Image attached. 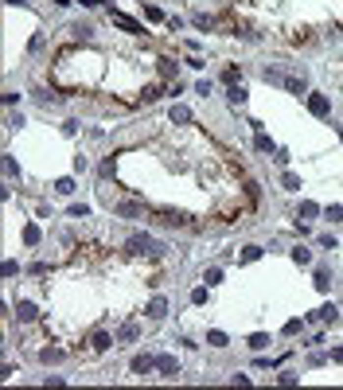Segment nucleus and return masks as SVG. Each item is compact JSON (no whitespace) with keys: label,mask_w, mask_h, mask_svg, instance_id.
Returning a JSON list of instances; mask_svg holds the SVG:
<instances>
[{"label":"nucleus","mask_w":343,"mask_h":390,"mask_svg":"<svg viewBox=\"0 0 343 390\" xmlns=\"http://www.w3.org/2000/svg\"><path fill=\"white\" fill-rule=\"evenodd\" d=\"M164 246L156 242V238H148V234H133L129 238V254H160Z\"/></svg>","instance_id":"obj_1"},{"label":"nucleus","mask_w":343,"mask_h":390,"mask_svg":"<svg viewBox=\"0 0 343 390\" xmlns=\"http://www.w3.org/2000/svg\"><path fill=\"white\" fill-rule=\"evenodd\" d=\"M156 371H160L164 379H175V375H179V363H175L172 355H160V359H156Z\"/></svg>","instance_id":"obj_2"},{"label":"nucleus","mask_w":343,"mask_h":390,"mask_svg":"<svg viewBox=\"0 0 343 390\" xmlns=\"http://www.w3.org/2000/svg\"><path fill=\"white\" fill-rule=\"evenodd\" d=\"M308 110L316 113V117H328V110H332V102H328L324 94H312V98H308Z\"/></svg>","instance_id":"obj_3"},{"label":"nucleus","mask_w":343,"mask_h":390,"mask_svg":"<svg viewBox=\"0 0 343 390\" xmlns=\"http://www.w3.org/2000/svg\"><path fill=\"white\" fill-rule=\"evenodd\" d=\"M114 215H121V219H137V215H144V207H141V203H117Z\"/></svg>","instance_id":"obj_4"},{"label":"nucleus","mask_w":343,"mask_h":390,"mask_svg":"<svg viewBox=\"0 0 343 390\" xmlns=\"http://www.w3.org/2000/svg\"><path fill=\"white\" fill-rule=\"evenodd\" d=\"M164 312H168V300H164V297H152V300H148V316H156V320H160Z\"/></svg>","instance_id":"obj_5"},{"label":"nucleus","mask_w":343,"mask_h":390,"mask_svg":"<svg viewBox=\"0 0 343 390\" xmlns=\"http://www.w3.org/2000/svg\"><path fill=\"white\" fill-rule=\"evenodd\" d=\"M133 371L137 375H148L152 371V355H133Z\"/></svg>","instance_id":"obj_6"},{"label":"nucleus","mask_w":343,"mask_h":390,"mask_svg":"<svg viewBox=\"0 0 343 390\" xmlns=\"http://www.w3.org/2000/svg\"><path fill=\"white\" fill-rule=\"evenodd\" d=\"M281 86H285L288 94H304V74H300V78H296V74H288V78L281 82Z\"/></svg>","instance_id":"obj_7"},{"label":"nucleus","mask_w":343,"mask_h":390,"mask_svg":"<svg viewBox=\"0 0 343 390\" xmlns=\"http://www.w3.org/2000/svg\"><path fill=\"white\" fill-rule=\"evenodd\" d=\"M114 24H117V28H125V31H141V24L129 20V16H114Z\"/></svg>","instance_id":"obj_8"},{"label":"nucleus","mask_w":343,"mask_h":390,"mask_svg":"<svg viewBox=\"0 0 343 390\" xmlns=\"http://www.w3.org/2000/svg\"><path fill=\"white\" fill-rule=\"evenodd\" d=\"M172 121H179V125H187V121H191V110H187V106H175V110H172Z\"/></svg>","instance_id":"obj_9"},{"label":"nucleus","mask_w":343,"mask_h":390,"mask_svg":"<svg viewBox=\"0 0 343 390\" xmlns=\"http://www.w3.org/2000/svg\"><path fill=\"white\" fill-rule=\"evenodd\" d=\"M137 332H141V328H137V324H125V328H121V332H117V339H121V343H129V339H137Z\"/></svg>","instance_id":"obj_10"},{"label":"nucleus","mask_w":343,"mask_h":390,"mask_svg":"<svg viewBox=\"0 0 343 390\" xmlns=\"http://www.w3.org/2000/svg\"><path fill=\"white\" fill-rule=\"evenodd\" d=\"M16 316H20V320H35V304H28V300H24V304L16 308Z\"/></svg>","instance_id":"obj_11"},{"label":"nucleus","mask_w":343,"mask_h":390,"mask_svg":"<svg viewBox=\"0 0 343 390\" xmlns=\"http://www.w3.org/2000/svg\"><path fill=\"white\" fill-rule=\"evenodd\" d=\"M230 102L242 106V102H246V86H230Z\"/></svg>","instance_id":"obj_12"},{"label":"nucleus","mask_w":343,"mask_h":390,"mask_svg":"<svg viewBox=\"0 0 343 390\" xmlns=\"http://www.w3.org/2000/svg\"><path fill=\"white\" fill-rule=\"evenodd\" d=\"M281 183H285L288 191H300V176H292V172H285V180H281Z\"/></svg>","instance_id":"obj_13"},{"label":"nucleus","mask_w":343,"mask_h":390,"mask_svg":"<svg viewBox=\"0 0 343 390\" xmlns=\"http://www.w3.org/2000/svg\"><path fill=\"white\" fill-rule=\"evenodd\" d=\"M332 285V273L328 270H316V289H328Z\"/></svg>","instance_id":"obj_14"},{"label":"nucleus","mask_w":343,"mask_h":390,"mask_svg":"<svg viewBox=\"0 0 343 390\" xmlns=\"http://www.w3.org/2000/svg\"><path fill=\"white\" fill-rule=\"evenodd\" d=\"M254 258H261V246H246L242 250V262H254Z\"/></svg>","instance_id":"obj_15"},{"label":"nucleus","mask_w":343,"mask_h":390,"mask_svg":"<svg viewBox=\"0 0 343 390\" xmlns=\"http://www.w3.org/2000/svg\"><path fill=\"white\" fill-rule=\"evenodd\" d=\"M58 359H62V351H58V347H47V351H43V363H58Z\"/></svg>","instance_id":"obj_16"},{"label":"nucleus","mask_w":343,"mask_h":390,"mask_svg":"<svg viewBox=\"0 0 343 390\" xmlns=\"http://www.w3.org/2000/svg\"><path fill=\"white\" fill-rule=\"evenodd\" d=\"M207 343H211V347H223V343H227V335H223V332H211V335H207Z\"/></svg>","instance_id":"obj_17"},{"label":"nucleus","mask_w":343,"mask_h":390,"mask_svg":"<svg viewBox=\"0 0 343 390\" xmlns=\"http://www.w3.org/2000/svg\"><path fill=\"white\" fill-rule=\"evenodd\" d=\"M191 24H195V28H203V31H207V28H211V16H203V12H199V16H195V20H191Z\"/></svg>","instance_id":"obj_18"},{"label":"nucleus","mask_w":343,"mask_h":390,"mask_svg":"<svg viewBox=\"0 0 343 390\" xmlns=\"http://www.w3.org/2000/svg\"><path fill=\"white\" fill-rule=\"evenodd\" d=\"M316 211H320V207H316V203H300V215H304V219H312V215H316Z\"/></svg>","instance_id":"obj_19"},{"label":"nucleus","mask_w":343,"mask_h":390,"mask_svg":"<svg viewBox=\"0 0 343 390\" xmlns=\"http://www.w3.org/2000/svg\"><path fill=\"white\" fill-rule=\"evenodd\" d=\"M82 4H106V0H82Z\"/></svg>","instance_id":"obj_20"}]
</instances>
